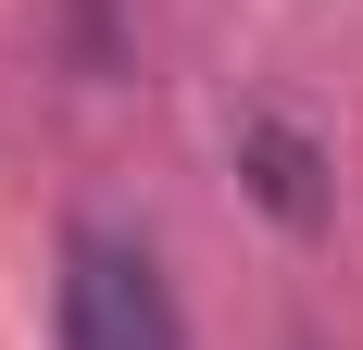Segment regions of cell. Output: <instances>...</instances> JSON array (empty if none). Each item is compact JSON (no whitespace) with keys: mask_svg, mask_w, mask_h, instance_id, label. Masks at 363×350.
Wrapping results in <instances>:
<instances>
[{"mask_svg":"<svg viewBox=\"0 0 363 350\" xmlns=\"http://www.w3.org/2000/svg\"><path fill=\"white\" fill-rule=\"evenodd\" d=\"M63 350H188L150 238H125V225H75L63 238Z\"/></svg>","mask_w":363,"mask_h":350,"instance_id":"obj_1","label":"cell"},{"mask_svg":"<svg viewBox=\"0 0 363 350\" xmlns=\"http://www.w3.org/2000/svg\"><path fill=\"white\" fill-rule=\"evenodd\" d=\"M238 175H251V201L276 213V225H326V150L301 138L289 113H251V125H238Z\"/></svg>","mask_w":363,"mask_h":350,"instance_id":"obj_2","label":"cell"},{"mask_svg":"<svg viewBox=\"0 0 363 350\" xmlns=\"http://www.w3.org/2000/svg\"><path fill=\"white\" fill-rule=\"evenodd\" d=\"M75 50H88V75H113V0H75Z\"/></svg>","mask_w":363,"mask_h":350,"instance_id":"obj_3","label":"cell"}]
</instances>
